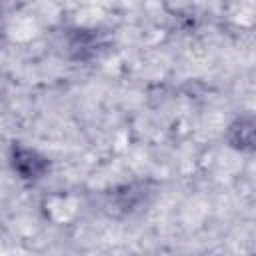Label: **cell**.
Returning <instances> with one entry per match:
<instances>
[{
  "mask_svg": "<svg viewBox=\"0 0 256 256\" xmlns=\"http://www.w3.org/2000/svg\"><path fill=\"white\" fill-rule=\"evenodd\" d=\"M12 166L14 170L26 178V180H36L42 178L48 170V158H44L40 152L24 146H14L12 148Z\"/></svg>",
  "mask_w": 256,
  "mask_h": 256,
  "instance_id": "obj_1",
  "label": "cell"
},
{
  "mask_svg": "<svg viewBox=\"0 0 256 256\" xmlns=\"http://www.w3.org/2000/svg\"><path fill=\"white\" fill-rule=\"evenodd\" d=\"M228 142H230V146H234L238 150H252V146H254V120H252V116H242L230 126Z\"/></svg>",
  "mask_w": 256,
  "mask_h": 256,
  "instance_id": "obj_2",
  "label": "cell"
}]
</instances>
